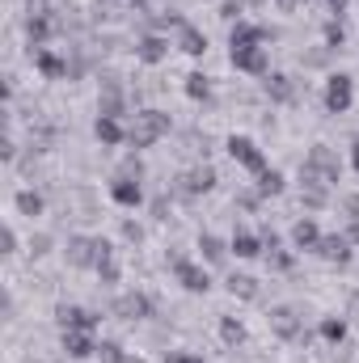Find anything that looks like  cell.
Instances as JSON below:
<instances>
[{
	"label": "cell",
	"mask_w": 359,
	"mask_h": 363,
	"mask_svg": "<svg viewBox=\"0 0 359 363\" xmlns=\"http://www.w3.org/2000/svg\"><path fill=\"white\" fill-rule=\"evenodd\" d=\"M300 182H304V190H330V186H338V157L326 144H317L304 157V165H300Z\"/></svg>",
	"instance_id": "6da1fadb"
},
{
	"label": "cell",
	"mask_w": 359,
	"mask_h": 363,
	"mask_svg": "<svg viewBox=\"0 0 359 363\" xmlns=\"http://www.w3.org/2000/svg\"><path fill=\"white\" fill-rule=\"evenodd\" d=\"M64 254H68V262H72L77 271H97V267L110 262V241L77 233V237H68V250H64Z\"/></svg>",
	"instance_id": "7a4b0ae2"
},
{
	"label": "cell",
	"mask_w": 359,
	"mask_h": 363,
	"mask_svg": "<svg viewBox=\"0 0 359 363\" xmlns=\"http://www.w3.org/2000/svg\"><path fill=\"white\" fill-rule=\"evenodd\" d=\"M165 131H170V114H161V110H136V118L127 123V144L153 148Z\"/></svg>",
	"instance_id": "3957f363"
},
{
	"label": "cell",
	"mask_w": 359,
	"mask_h": 363,
	"mask_svg": "<svg viewBox=\"0 0 359 363\" xmlns=\"http://www.w3.org/2000/svg\"><path fill=\"white\" fill-rule=\"evenodd\" d=\"M228 157H233L241 169H250L254 178L267 174V157H263V148H258L250 135H233V140H228Z\"/></svg>",
	"instance_id": "277c9868"
},
{
	"label": "cell",
	"mask_w": 359,
	"mask_h": 363,
	"mask_svg": "<svg viewBox=\"0 0 359 363\" xmlns=\"http://www.w3.org/2000/svg\"><path fill=\"white\" fill-rule=\"evenodd\" d=\"M351 101H355V85H351V77H347V72H334V77L326 81V110H330V114H347Z\"/></svg>",
	"instance_id": "5b68a950"
},
{
	"label": "cell",
	"mask_w": 359,
	"mask_h": 363,
	"mask_svg": "<svg viewBox=\"0 0 359 363\" xmlns=\"http://www.w3.org/2000/svg\"><path fill=\"white\" fill-rule=\"evenodd\" d=\"M228 55H233V68H237V72H250V77H267L270 72L267 47H237V51H228Z\"/></svg>",
	"instance_id": "8992f818"
},
{
	"label": "cell",
	"mask_w": 359,
	"mask_h": 363,
	"mask_svg": "<svg viewBox=\"0 0 359 363\" xmlns=\"http://www.w3.org/2000/svg\"><path fill=\"white\" fill-rule=\"evenodd\" d=\"M114 317L118 321H144V317H153V300L144 291H123L114 300Z\"/></svg>",
	"instance_id": "52a82bcc"
},
{
	"label": "cell",
	"mask_w": 359,
	"mask_h": 363,
	"mask_svg": "<svg viewBox=\"0 0 359 363\" xmlns=\"http://www.w3.org/2000/svg\"><path fill=\"white\" fill-rule=\"evenodd\" d=\"M267 321H270V330H275L279 338H287V342H292V338H304V321H300V313H296L292 304H279V308H270Z\"/></svg>",
	"instance_id": "ba28073f"
},
{
	"label": "cell",
	"mask_w": 359,
	"mask_h": 363,
	"mask_svg": "<svg viewBox=\"0 0 359 363\" xmlns=\"http://www.w3.org/2000/svg\"><path fill=\"white\" fill-rule=\"evenodd\" d=\"M55 321H60V330H97V313H89V308H81V304H60L55 308Z\"/></svg>",
	"instance_id": "9c48e42d"
},
{
	"label": "cell",
	"mask_w": 359,
	"mask_h": 363,
	"mask_svg": "<svg viewBox=\"0 0 359 363\" xmlns=\"http://www.w3.org/2000/svg\"><path fill=\"white\" fill-rule=\"evenodd\" d=\"M263 43H270V30L267 26H254V21H237L233 34H228V51H237V47H263Z\"/></svg>",
	"instance_id": "30bf717a"
},
{
	"label": "cell",
	"mask_w": 359,
	"mask_h": 363,
	"mask_svg": "<svg viewBox=\"0 0 359 363\" xmlns=\"http://www.w3.org/2000/svg\"><path fill=\"white\" fill-rule=\"evenodd\" d=\"M216 186V169L211 165H199V169H190V174H182L178 178V190L186 199H194V194H207Z\"/></svg>",
	"instance_id": "8fae6325"
},
{
	"label": "cell",
	"mask_w": 359,
	"mask_h": 363,
	"mask_svg": "<svg viewBox=\"0 0 359 363\" xmlns=\"http://www.w3.org/2000/svg\"><path fill=\"white\" fill-rule=\"evenodd\" d=\"M64 355L68 359H89V355H97V342H93L89 330H64Z\"/></svg>",
	"instance_id": "7c38bea8"
},
{
	"label": "cell",
	"mask_w": 359,
	"mask_h": 363,
	"mask_svg": "<svg viewBox=\"0 0 359 363\" xmlns=\"http://www.w3.org/2000/svg\"><path fill=\"white\" fill-rule=\"evenodd\" d=\"M174 274H178V283H182V287H186V291H194V296L211 287L207 271H203V267H194V262H182V258H178V262H174Z\"/></svg>",
	"instance_id": "4fadbf2b"
},
{
	"label": "cell",
	"mask_w": 359,
	"mask_h": 363,
	"mask_svg": "<svg viewBox=\"0 0 359 363\" xmlns=\"http://www.w3.org/2000/svg\"><path fill=\"white\" fill-rule=\"evenodd\" d=\"M136 55H140V64H161L170 55V38L165 34H144L140 47H136Z\"/></svg>",
	"instance_id": "5bb4252c"
},
{
	"label": "cell",
	"mask_w": 359,
	"mask_h": 363,
	"mask_svg": "<svg viewBox=\"0 0 359 363\" xmlns=\"http://www.w3.org/2000/svg\"><path fill=\"white\" fill-rule=\"evenodd\" d=\"M321 237H326V233H321L309 216H304V220H296V228H292V245H296V250H309V254H317Z\"/></svg>",
	"instance_id": "9a60e30c"
},
{
	"label": "cell",
	"mask_w": 359,
	"mask_h": 363,
	"mask_svg": "<svg viewBox=\"0 0 359 363\" xmlns=\"http://www.w3.org/2000/svg\"><path fill=\"white\" fill-rule=\"evenodd\" d=\"M110 199H114L118 207H140V203H144L140 178H114V186H110Z\"/></svg>",
	"instance_id": "2e32d148"
},
{
	"label": "cell",
	"mask_w": 359,
	"mask_h": 363,
	"mask_svg": "<svg viewBox=\"0 0 359 363\" xmlns=\"http://www.w3.org/2000/svg\"><path fill=\"white\" fill-rule=\"evenodd\" d=\"M34 68H38L47 81H60V77H68V64H64L55 51H47V47H34Z\"/></svg>",
	"instance_id": "e0dca14e"
},
{
	"label": "cell",
	"mask_w": 359,
	"mask_h": 363,
	"mask_svg": "<svg viewBox=\"0 0 359 363\" xmlns=\"http://www.w3.org/2000/svg\"><path fill=\"white\" fill-rule=\"evenodd\" d=\"M317 258H326V262H351V241H347V237L326 233V237H321V245H317Z\"/></svg>",
	"instance_id": "ac0fdd59"
},
{
	"label": "cell",
	"mask_w": 359,
	"mask_h": 363,
	"mask_svg": "<svg viewBox=\"0 0 359 363\" xmlns=\"http://www.w3.org/2000/svg\"><path fill=\"white\" fill-rule=\"evenodd\" d=\"M93 135H97L106 148H114V144H123V140H127V127H123L118 118H101V114H97V123H93Z\"/></svg>",
	"instance_id": "d6986e66"
},
{
	"label": "cell",
	"mask_w": 359,
	"mask_h": 363,
	"mask_svg": "<svg viewBox=\"0 0 359 363\" xmlns=\"http://www.w3.org/2000/svg\"><path fill=\"white\" fill-rule=\"evenodd\" d=\"M178 51H186V55H194V60H199V55L207 51V34H203V30H194V26L186 21V26L178 30Z\"/></svg>",
	"instance_id": "ffe728a7"
},
{
	"label": "cell",
	"mask_w": 359,
	"mask_h": 363,
	"mask_svg": "<svg viewBox=\"0 0 359 363\" xmlns=\"http://www.w3.org/2000/svg\"><path fill=\"white\" fill-rule=\"evenodd\" d=\"M97 114H101V118H123V114H127V106H123V89H118V85H110V89L97 97Z\"/></svg>",
	"instance_id": "44dd1931"
},
{
	"label": "cell",
	"mask_w": 359,
	"mask_h": 363,
	"mask_svg": "<svg viewBox=\"0 0 359 363\" xmlns=\"http://www.w3.org/2000/svg\"><path fill=\"white\" fill-rule=\"evenodd\" d=\"M199 254H203V262H211V267H220L224 258H228V245L216 237V233H203L199 237Z\"/></svg>",
	"instance_id": "7402d4cb"
},
{
	"label": "cell",
	"mask_w": 359,
	"mask_h": 363,
	"mask_svg": "<svg viewBox=\"0 0 359 363\" xmlns=\"http://www.w3.org/2000/svg\"><path fill=\"white\" fill-rule=\"evenodd\" d=\"M228 250H233V254H237V258H258V254H263V250H267V245H263V241H258V237H250V233H237V237H233V241H228Z\"/></svg>",
	"instance_id": "603a6c76"
},
{
	"label": "cell",
	"mask_w": 359,
	"mask_h": 363,
	"mask_svg": "<svg viewBox=\"0 0 359 363\" xmlns=\"http://www.w3.org/2000/svg\"><path fill=\"white\" fill-rule=\"evenodd\" d=\"M267 93H270V101H292V97H296V85H292V77L275 72L267 81Z\"/></svg>",
	"instance_id": "cb8c5ba5"
},
{
	"label": "cell",
	"mask_w": 359,
	"mask_h": 363,
	"mask_svg": "<svg viewBox=\"0 0 359 363\" xmlns=\"http://www.w3.org/2000/svg\"><path fill=\"white\" fill-rule=\"evenodd\" d=\"M13 203H17V211H21V216H30V220H34V216H43V194H34V190H17V199H13Z\"/></svg>",
	"instance_id": "d4e9b609"
},
{
	"label": "cell",
	"mask_w": 359,
	"mask_h": 363,
	"mask_svg": "<svg viewBox=\"0 0 359 363\" xmlns=\"http://www.w3.org/2000/svg\"><path fill=\"white\" fill-rule=\"evenodd\" d=\"M228 291L241 296V300H258V279H250V274H233V279H228Z\"/></svg>",
	"instance_id": "484cf974"
},
{
	"label": "cell",
	"mask_w": 359,
	"mask_h": 363,
	"mask_svg": "<svg viewBox=\"0 0 359 363\" xmlns=\"http://www.w3.org/2000/svg\"><path fill=\"white\" fill-rule=\"evenodd\" d=\"M283 186H287L283 174H279V169H267V174H258V186H254V190H258L263 199H270V194H283Z\"/></svg>",
	"instance_id": "4316f807"
},
{
	"label": "cell",
	"mask_w": 359,
	"mask_h": 363,
	"mask_svg": "<svg viewBox=\"0 0 359 363\" xmlns=\"http://www.w3.org/2000/svg\"><path fill=\"white\" fill-rule=\"evenodd\" d=\"M26 34H30V43H34V47H43V43H47V34H51V21H47L43 13H34V17L26 21Z\"/></svg>",
	"instance_id": "83f0119b"
},
{
	"label": "cell",
	"mask_w": 359,
	"mask_h": 363,
	"mask_svg": "<svg viewBox=\"0 0 359 363\" xmlns=\"http://www.w3.org/2000/svg\"><path fill=\"white\" fill-rule=\"evenodd\" d=\"M186 97H194V101H207V97H211V81H207L203 72H190V77H186Z\"/></svg>",
	"instance_id": "f1b7e54d"
},
{
	"label": "cell",
	"mask_w": 359,
	"mask_h": 363,
	"mask_svg": "<svg viewBox=\"0 0 359 363\" xmlns=\"http://www.w3.org/2000/svg\"><path fill=\"white\" fill-rule=\"evenodd\" d=\"M220 338H224L228 347H241V342H245V325L233 321V317H224V321H220Z\"/></svg>",
	"instance_id": "f546056e"
},
{
	"label": "cell",
	"mask_w": 359,
	"mask_h": 363,
	"mask_svg": "<svg viewBox=\"0 0 359 363\" xmlns=\"http://www.w3.org/2000/svg\"><path fill=\"white\" fill-rule=\"evenodd\" d=\"M321 338H326V342H343V338H347V321H343V317H326V321H321Z\"/></svg>",
	"instance_id": "4dcf8cb0"
},
{
	"label": "cell",
	"mask_w": 359,
	"mask_h": 363,
	"mask_svg": "<svg viewBox=\"0 0 359 363\" xmlns=\"http://www.w3.org/2000/svg\"><path fill=\"white\" fill-rule=\"evenodd\" d=\"M97 359L101 363H123L127 359V351H123L118 342H97Z\"/></svg>",
	"instance_id": "1f68e13d"
},
{
	"label": "cell",
	"mask_w": 359,
	"mask_h": 363,
	"mask_svg": "<svg viewBox=\"0 0 359 363\" xmlns=\"http://www.w3.org/2000/svg\"><path fill=\"white\" fill-rule=\"evenodd\" d=\"M343 38H347L343 26L338 21H326V47H343Z\"/></svg>",
	"instance_id": "d6a6232c"
},
{
	"label": "cell",
	"mask_w": 359,
	"mask_h": 363,
	"mask_svg": "<svg viewBox=\"0 0 359 363\" xmlns=\"http://www.w3.org/2000/svg\"><path fill=\"white\" fill-rule=\"evenodd\" d=\"M267 262L270 267H279V271H287V267H292V254H283V250H267Z\"/></svg>",
	"instance_id": "836d02e7"
},
{
	"label": "cell",
	"mask_w": 359,
	"mask_h": 363,
	"mask_svg": "<svg viewBox=\"0 0 359 363\" xmlns=\"http://www.w3.org/2000/svg\"><path fill=\"white\" fill-rule=\"evenodd\" d=\"M220 17H224V21H241V4H237V0H224V4H220Z\"/></svg>",
	"instance_id": "e575fe53"
},
{
	"label": "cell",
	"mask_w": 359,
	"mask_h": 363,
	"mask_svg": "<svg viewBox=\"0 0 359 363\" xmlns=\"http://www.w3.org/2000/svg\"><path fill=\"white\" fill-rule=\"evenodd\" d=\"M165 363H203V359L190 355V351H165Z\"/></svg>",
	"instance_id": "d590c367"
},
{
	"label": "cell",
	"mask_w": 359,
	"mask_h": 363,
	"mask_svg": "<svg viewBox=\"0 0 359 363\" xmlns=\"http://www.w3.org/2000/svg\"><path fill=\"white\" fill-rule=\"evenodd\" d=\"M123 237H127L131 245H140V241H144V233H140V224H123Z\"/></svg>",
	"instance_id": "8d00e7d4"
},
{
	"label": "cell",
	"mask_w": 359,
	"mask_h": 363,
	"mask_svg": "<svg viewBox=\"0 0 359 363\" xmlns=\"http://www.w3.org/2000/svg\"><path fill=\"white\" fill-rule=\"evenodd\" d=\"M0 245H4V254H13V250H17V233L4 228V233H0Z\"/></svg>",
	"instance_id": "74e56055"
},
{
	"label": "cell",
	"mask_w": 359,
	"mask_h": 363,
	"mask_svg": "<svg viewBox=\"0 0 359 363\" xmlns=\"http://www.w3.org/2000/svg\"><path fill=\"white\" fill-rule=\"evenodd\" d=\"M347 241H351V245H359V216H355V224H351V233H347Z\"/></svg>",
	"instance_id": "f35d334b"
},
{
	"label": "cell",
	"mask_w": 359,
	"mask_h": 363,
	"mask_svg": "<svg viewBox=\"0 0 359 363\" xmlns=\"http://www.w3.org/2000/svg\"><path fill=\"white\" fill-rule=\"evenodd\" d=\"M347 211H351V216H359V194H351V199H347Z\"/></svg>",
	"instance_id": "ab89813d"
},
{
	"label": "cell",
	"mask_w": 359,
	"mask_h": 363,
	"mask_svg": "<svg viewBox=\"0 0 359 363\" xmlns=\"http://www.w3.org/2000/svg\"><path fill=\"white\" fill-rule=\"evenodd\" d=\"M326 4H330V13H343L347 9V0H326Z\"/></svg>",
	"instance_id": "60d3db41"
},
{
	"label": "cell",
	"mask_w": 359,
	"mask_h": 363,
	"mask_svg": "<svg viewBox=\"0 0 359 363\" xmlns=\"http://www.w3.org/2000/svg\"><path fill=\"white\" fill-rule=\"evenodd\" d=\"M351 165H355V169H359V140H355V144H351Z\"/></svg>",
	"instance_id": "b9f144b4"
},
{
	"label": "cell",
	"mask_w": 359,
	"mask_h": 363,
	"mask_svg": "<svg viewBox=\"0 0 359 363\" xmlns=\"http://www.w3.org/2000/svg\"><path fill=\"white\" fill-rule=\"evenodd\" d=\"M279 4H283V9H296V4H300V0H279Z\"/></svg>",
	"instance_id": "7bdbcfd3"
},
{
	"label": "cell",
	"mask_w": 359,
	"mask_h": 363,
	"mask_svg": "<svg viewBox=\"0 0 359 363\" xmlns=\"http://www.w3.org/2000/svg\"><path fill=\"white\" fill-rule=\"evenodd\" d=\"M123 363H144V359H140V355H127V359H123Z\"/></svg>",
	"instance_id": "ee69618b"
},
{
	"label": "cell",
	"mask_w": 359,
	"mask_h": 363,
	"mask_svg": "<svg viewBox=\"0 0 359 363\" xmlns=\"http://www.w3.org/2000/svg\"><path fill=\"white\" fill-rule=\"evenodd\" d=\"M136 4H144V0H136Z\"/></svg>",
	"instance_id": "f6af8a7d"
}]
</instances>
